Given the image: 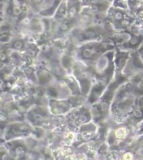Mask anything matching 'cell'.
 I'll return each instance as SVG.
<instances>
[{"label": "cell", "mask_w": 143, "mask_h": 160, "mask_svg": "<svg viewBox=\"0 0 143 160\" xmlns=\"http://www.w3.org/2000/svg\"><path fill=\"white\" fill-rule=\"evenodd\" d=\"M15 33L14 26L9 21L4 20L0 25V49L12 41Z\"/></svg>", "instance_id": "cell-3"}, {"label": "cell", "mask_w": 143, "mask_h": 160, "mask_svg": "<svg viewBox=\"0 0 143 160\" xmlns=\"http://www.w3.org/2000/svg\"><path fill=\"white\" fill-rule=\"evenodd\" d=\"M112 47L106 42H90L85 45L81 47L79 49L78 53L81 59L93 62L97 60L102 54L110 49Z\"/></svg>", "instance_id": "cell-1"}, {"label": "cell", "mask_w": 143, "mask_h": 160, "mask_svg": "<svg viewBox=\"0 0 143 160\" xmlns=\"http://www.w3.org/2000/svg\"><path fill=\"white\" fill-rule=\"evenodd\" d=\"M28 127L22 124H14L9 128L7 132V139H9L12 137L25 134L28 132Z\"/></svg>", "instance_id": "cell-5"}, {"label": "cell", "mask_w": 143, "mask_h": 160, "mask_svg": "<svg viewBox=\"0 0 143 160\" xmlns=\"http://www.w3.org/2000/svg\"><path fill=\"white\" fill-rule=\"evenodd\" d=\"M103 35V29L100 27H94L85 30L74 32L73 36L79 41H91L99 38Z\"/></svg>", "instance_id": "cell-2"}, {"label": "cell", "mask_w": 143, "mask_h": 160, "mask_svg": "<svg viewBox=\"0 0 143 160\" xmlns=\"http://www.w3.org/2000/svg\"><path fill=\"white\" fill-rule=\"evenodd\" d=\"M133 114L136 118H140V117L142 116V112L140 110H136L133 112Z\"/></svg>", "instance_id": "cell-9"}, {"label": "cell", "mask_w": 143, "mask_h": 160, "mask_svg": "<svg viewBox=\"0 0 143 160\" xmlns=\"http://www.w3.org/2000/svg\"><path fill=\"white\" fill-rule=\"evenodd\" d=\"M8 0H0V12H3Z\"/></svg>", "instance_id": "cell-8"}, {"label": "cell", "mask_w": 143, "mask_h": 160, "mask_svg": "<svg viewBox=\"0 0 143 160\" xmlns=\"http://www.w3.org/2000/svg\"><path fill=\"white\" fill-rule=\"evenodd\" d=\"M9 158L8 153L3 148H0V159H6Z\"/></svg>", "instance_id": "cell-7"}, {"label": "cell", "mask_w": 143, "mask_h": 160, "mask_svg": "<svg viewBox=\"0 0 143 160\" xmlns=\"http://www.w3.org/2000/svg\"><path fill=\"white\" fill-rule=\"evenodd\" d=\"M19 3L28 5L35 13H39L41 7L45 0H17Z\"/></svg>", "instance_id": "cell-6"}, {"label": "cell", "mask_w": 143, "mask_h": 160, "mask_svg": "<svg viewBox=\"0 0 143 160\" xmlns=\"http://www.w3.org/2000/svg\"><path fill=\"white\" fill-rule=\"evenodd\" d=\"M4 21V15H3V12H0V25H1L3 21Z\"/></svg>", "instance_id": "cell-11"}, {"label": "cell", "mask_w": 143, "mask_h": 160, "mask_svg": "<svg viewBox=\"0 0 143 160\" xmlns=\"http://www.w3.org/2000/svg\"><path fill=\"white\" fill-rule=\"evenodd\" d=\"M56 1L58 2V3H61V2L63 1V0H56Z\"/></svg>", "instance_id": "cell-12"}, {"label": "cell", "mask_w": 143, "mask_h": 160, "mask_svg": "<svg viewBox=\"0 0 143 160\" xmlns=\"http://www.w3.org/2000/svg\"><path fill=\"white\" fill-rule=\"evenodd\" d=\"M67 18H76L83 8V0H66Z\"/></svg>", "instance_id": "cell-4"}, {"label": "cell", "mask_w": 143, "mask_h": 160, "mask_svg": "<svg viewBox=\"0 0 143 160\" xmlns=\"http://www.w3.org/2000/svg\"><path fill=\"white\" fill-rule=\"evenodd\" d=\"M108 1H109V2H113V0H108Z\"/></svg>", "instance_id": "cell-13"}, {"label": "cell", "mask_w": 143, "mask_h": 160, "mask_svg": "<svg viewBox=\"0 0 143 160\" xmlns=\"http://www.w3.org/2000/svg\"><path fill=\"white\" fill-rule=\"evenodd\" d=\"M137 42H138V39L136 38V37H132L130 40V44L132 45H135L137 43Z\"/></svg>", "instance_id": "cell-10"}]
</instances>
